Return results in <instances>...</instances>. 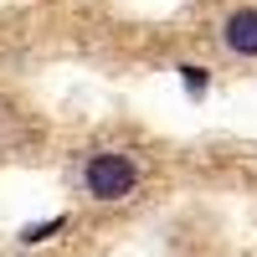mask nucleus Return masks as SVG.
Instances as JSON below:
<instances>
[{"instance_id":"obj_2","label":"nucleus","mask_w":257,"mask_h":257,"mask_svg":"<svg viewBox=\"0 0 257 257\" xmlns=\"http://www.w3.org/2000/svg\"><path fill=\"white\" fill-rule=\"evenodd\" d=\"M221 41H226V52H237V57H257V11L252 6L231 11L221 21Z\"/></svg>"},{"instance_id":"obj_1","label":"nucleus","mask_w":257,"mask_h":257,"mask_svg":"<svg viewBox=\"0 0 257 257\" xmlns=\"http://www.w3.org/2000/svg\"><path fill=\"white\" fill-rule=\"evenodd\" d=\"M82 185H88L93 201H123V196H134V185H139V165L128 155H118V149H103V155L88 160Z\"/></svg>"},{"instance_id":"obj_3","label":"nucleus","mask_w":257,"mask_h":257,"mask_svg":"<svg viewBox=\"0 0 257 257\" xmlns=\"http://www.w3.org/2000/svg\"><path fill=\"white\" fill-rule=\"evenodd\" d=\"M180 82H185V93H190V98H201V93L211 88V72L201 67V62H185V67H180Z\"/></svg>"},{"instance_id":"obj_4","label":"nucleus","mask_w":257,"mask_h":257,"mask_svg":"<svg viewBox=\"0 0 257 257\" xmlns=\"http://www.w3.org/2000/svg\"><path fill=\"white\" fill-rule=\"evenodd\" d=\"M52 231H62V216H52V221H36V226H21V242H26V247H31V242H47Z\"/></svg>"}]
</instances>
